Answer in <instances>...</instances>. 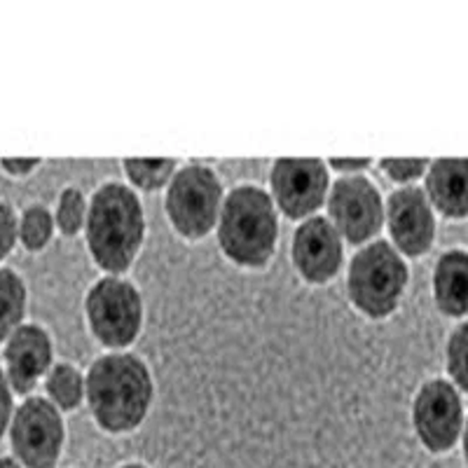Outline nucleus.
<instances>
[{"instance_id": "nucleus-13", "label": "nucleus", "mask_w": 468, "mask_h": 468, "mask_svg": "<svg viewBox=\"0 0 468 468\" xmlns=\"http://www.w3.org/2000/svg\"><path fill=\"white\" fill-rule=\"evenodd\" d=\"M52 363V340L40 325H19L7 337L5 378L15 394H31Z\"/></svg>"}, {"instance_id": "nucleus-7", "label": "nucleus", "mask_w": 468, "mask_h": 468, "mask_svg": "<svg viewBox=\"0 0 468 468\" xmlns=\"http://www.w3.org/2000/svg\"><path fill=\"white\" fill-rule=\"evenodd\" d=\"M10 445L27 468H54L64 447V421L48 399L31 396L10 421Z\"/></svg>"}, {"instance_id": "nucleus-21", "label": "nucleus", "mask_w": 468, "mask_h": 468, "mask_svg": "<svg viewBox=\"0 0 468 468\" xmlns=\"http://www.w3.org/2000/svg\"><path fill=\"white\" fill-rule=\"evenodd\" d=\"M447 370L454 382L468 391V324H462L447 342Z\"/></svg>"}, {"instance_id": "nucleus-12", "label": "nucleus", "mask_w": 468, "mask_h": 468, "mask_svg": "<svg viewBox=\"0 0 468 468\" xmlns=\"http://www.w3.org/2000/svg\"><path fill=\"white\" fill-rule=\"evenodd\" d=\"M292 262L307 282L324 283L342 265V237L325 218H309L292 237Z\"/></svg>"}, {"instance_id": "nucleus-16", "label": "nucleus", "mask_w": 468, "mask_h": 468, "mask_svg": "<svg viewBox=\"0 0 468 468\" xmlns=\"http://www.w3.org/2000/svg\"><path fill=\"white\" fill-rule=\"evenodd\" d=\"M27 314V283L10 267H0V342L22 325Z\"/></svg>"}, {"instance_id": "nucleus-2", "label": "nucleus", "mask_w": 468, "mask_h": 468, "mask_svg": "<svg viewBox=\"0 0 468 468\" xmlns=\"http://www.w3.org/2000/svg\"><path fill=\"white\" fill-rule=\"evenodd\" d=\"M85 228L96 265L115 274L124 271L139 253L145 234L139 197L120 183H106L91 197Z\"/></svg>"}, {"instance_id": "nucleus-22", "label": "nucleus", "mask_w": 468, "mask_h": 468, "mask_svg": "<svg viewBox=\"0 0 468 468\" xmlns=\"http://www.w3.org/2000/svg\"><path fill=\"white\" fill-rule=\"evenodd\" d=\"M16 239H19V220L10 204L0 199V261L10 256Z\"/></svg>"}, {"instance_id": "nucleus-3", "label": "nucleus", "mask_w": 468, "mask_h": 468, "mask_svg": "<svg viewBox=\"0 0 468 468\" xmlns=\"http://www.w3.org/2000/svg\"><path fill=\"white\" fill-rule=\"evenodd\" d=\"M277 237V211L265 190L241 186L229 192L218 216V244L229 261L262 267L274 253Z\"/></svg>"}, {"instance_id": "nucleus-4", "label": "nucleus", "mask_w": 468, "mask_h": 468, "mask_svg": "<svg viewBox=\"0 0 468 468\" xmlns=\"http://www.w3.org/2000/svg\"><path fill=\"white\" fill-rule=\"evenodd\" d=\"M408 283V267L399 250L387 241L367 244L354 256L346 277L351 303L363 314L382 319L399 307Z\"/></svg>"}, {"instance_id": "nucleus-1", "label": "nucleus", "mask_w": 468, "mask_h": 468, "mask_svg": "<svg viewBox=\"0 0 468 468\" xmlns=\"http://www.w3.org/2000/svg\"><path fill=\"white\" fill-rule=\"evenodd\" d=\"M85 394L96 424L111 433H124L148 415L153 378L133 354H111L90 367Z\"/></svg>"}, {"instance_id": "nucleus-15", "label": "nucleus", "mask_w": 468, "mask_h": 468, "mask_svg": "<svg viewBox=\"0 0 468 468\" xmlns=\"http://www.w3.org/2000/svg\"><path fill=\"white\" fill-rule=\"evenodd\" d=\"M433 292L445 314H468V253L450 250L438 261L433 271Z\"/></svg>"}, {"instance_id": "nucleus-23", "label": "nucleus", "mask_w": 468, "mask_h": 468, "mask_svg": "<svg viewBox=\"0 0 468 468\" xmlns=\"http://www.w3.org/2000/svg\"><path fill=\"white\" fill-rule=\"evenodd\" d=\"M382 166L384 171L394 178V181L408 183L420 178V176L426 171V166H429V162L426 160H384Z\"/></svg>"}, {"instance_id": "nucleus-27", "label": "nucleus", "mask_w": 468, "mask_h": 468, "mask_svg": "<svg viewBox=\"0 0 468 468\" xmlns=\"http://www.w3.org/2000/svg\"><path fill=\"white\" fill-rule=\"evenodd\" d=\"M0 468H22V466H19V463H16L15 459L3 457V459H0Z\"/></svg>"}, {"instance_id": "nucleus-19", "label": "nucleus", "mask_w": 468, "mask_h": 468, "mask_svg": "<svg viewBox=\"0 0 468 468\" xmlns=\"http://www.w3.org/2000/svg\"><path fill=\"white\" fill-rule=\"evenodd\" d=\"M54 232L52 213L40 204H33L22 213L19 220V239L28 250H40L49 241Z\"/></svg>"}, {"instance_id": "nucleus-29", "label": "nucleus", "mask_w": 468, "mask_h": 468, "mask_svg": "<svg viewBox=\"0 0 468 468\" xmlns=\"http://www.w3.org/2000/svg\"><path fill=\"white\" fill-rule=\"evenodd\" d=\"M122 468H145V466H139V463H129V466H122Z\"/></svg>"}, {"instance_id": "nucleus-9", "label": "nucleus", "mask_w": 468, "mask_h": 468, "mask_svg": "<svg viewBox=\"0 0 468 468\" xmlns=\"http://www.w3.org/2000/svg\"><path fill=\"white\" fill-rule=\"evenodd\" d=\"M271 195L288 218H304L328 195V169L321 160H279L270 174Z\"/></svg>"}, {"instance_id": "nucleus-8", "label": "nucleus", "mask_w": 468, "mask_h": 468, "mask_svg": "<svg viewBox=\"0 0 468 468\" xmlns=\"http://www.w3.org/2000/svg\"><path fill=\"white\" fill-rule=\"evenodd\" d=\"M330 225L342 241L363 244L379 232L384 220L382 197L378 187L363 176H346L333 186L328 199Z\"/></svg>"}, {"instance_id": "nucleus-6", "label": "nucleus", "mask_w": 468, "mask_h": 468, "mask_svg": "<svg viewBox=\"0 0 468 468\" xmlns=\"http://www.w3.org/2000/svg\"><path fill=\"white\" fill-rule=\"evenodd\" d=\"M91 333L106 346H127L136 340L144 321L139 291L122 279H101L85 300Z\"/></svg>"}, {"instance_id": "nucleus-14", "label": "nucleus", "mask_w": 468, "mask_h": 468, "mask_svg": "<svg viewBox=\"0 0 468 468\" xmlns=\"http://www.w3.org/2000/svg\"><path fill=\"white\" fill-rule=\"evenodd\" d=\"M426 197L450 218L468 216V160H436L426 176Z\"/></svg>"}, {"instance_id": "nucleus-11", "label": "nucleus", "mask_w": 468, "mask_h": 468, "mask_svg": "<svg viewBox=\"0 0 468 468\" xmlns=\"http://www.w3.org/2000/svg\"><path fill=\"white\" fill-rule=\"evenodd\" d=\"M387 223L391 239L405 256H421L431 249L436 220L431 202L420 187H400L388 197Z\"/></svg>"}, {"instance_id": "nucleus-20", "label": "nucleus", "mask_w": 468, "mask_h": 468, "mask_svg": "<svg viewBox=\"0 0 468 468\" xmlns=\"http://www.w3.org/2000/svg\"><path fill=\"white\" fill-rule=\"evenodd\" d=\"M87 218V207L85 197H82L80 190L69 187V190L61 192L57 207V225L64 234H78L85 225Z\"/></svg>"}, {"instance_id": "nucleus-17", "label": "nucleus", "mask_w": 468, "mask_h": 468, "mask_svg": "<svg viewBox=\"0 0 468 468\" xmlns=\"http://www.w3.org/2000/svg\"><path fill=\"white\" fill-rule=\"evenodd\" d=\"M48 388L49 403L54 408L61 410H73L80 405V400L85 399V379H82L80 370L69 363H61V366H54L48 375Z\"/></svg>"}, {"instance_id": "nucleus-28", "label": "nucleus", "mask_w": 468, "mask_h": 468, "mask_svg": "<svg viewBox=\"0 0 468 468\" xmlns=\"http://www.w3.org/2000/svg\"><path fill=\"white\" fill-rule=\"evenodd\" d=\"M463 454H466V462H468V421H466V429H463Z\"/></svg>"}, {"instance_id": "nucleus-10", "label": "nucleus", "mask_w": 468, "mask_h": 468, "mask_svg": "<svg viewBox=\"0 0 468 468\" xmlns=\"http://www.w3.org/2000/svg\"><path fill=\"white\" fill-rule=\"evenodd\" d=\"M412 420L420 441L431 452H445L462 433V400L445 379H431L420 388Z\"/></svg>"}, {"instance_id": "nucleus-24", "label": "nucleus", "mask_w": 468, "mask_h": 468, "mask_svg": "<svg viewBox=\"0 0 468 468\" xmlns=\"http://www.w3.org/2000/svg\"><path fill=\"white\" fill-rule=\"evenodd\" d=\"M15 410V399H12V387L7 382L5 373L0 370V436L10 429V421H12V412Z\"/></svg>"}, {"instance_id": "nucleus-25", "label": "nucleus", "mask_w": 468, "mask_h": 468, "mask_svg": "<svg viewBox=\"0 0 468 468\" xmlns=\"http://www.w3.org/2000/svg\"><path fill=\"white\" fill-rule=\"evenodd\" d=\"M36 165L37 160H3V166H7L10 174H28Z\"/></svg>"}, {"instance_id": "nucleus-18", "label": "nucleus", "mask_w": 468, "mask_h": 468, "mask_svg": "<svg viewBox=\"0 0 468 468\" xmlns=\"http://www.w3.org/2000/svg\"><path fill=\"white\" fill-rule=\"evenodd\" d=\"M124 171L129 181L144 190H157V187L171 183L176 174L174 160H124Z\"/></svg>"}, {"instance_id": "nucleus-26", "label": "nucleus", "mask_w": 468, "mask_h": 468, "mask_svg": "<svg viewBox=\"0 0 468 468\" xmlns=\"http://www.w3.org/2000/svg\"><path fill=\"white\" fill-rule=\"evenodd\" d=\"M330 165L340 171H358V169H363V166L370 165V160H333Z\"/></svg>"}, {"instance_id": "nucleus-5", "label": "nucleus", "mask_w": 468, "mask_h": 468, "mask_svg": "<svg viewBox=\"0 0 468 468\" xmlns=\"http://www.w3.org/2000/svg\"><path fill=\"white\" fill-rule=\"evenodd\" d=\"M220 187L218 176L207 166H186L174 174L166 190V213L181 234L197 239L213 229L220 216Z\"/></svg>"}]
</instances>
